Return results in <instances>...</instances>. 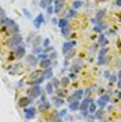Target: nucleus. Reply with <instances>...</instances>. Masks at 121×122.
I'll return each instance as SVG.
<instances>
[{"mask_svg":"<svg viewBox=\"0 0 121 122\" xmlns=\"http://www.w3.org/2000/svg\"><path fill=\"white\" fill-rule=\"evenodd\" d=\"M20 30H21L20 25L15 22L14 25H11L10 28H7V33H8V35H14V33H20Z\"/></svg>","mask_w":121,"mask_h":122,"instance_id":"4be33fe9","label":"nucleus"},{"mask_svg":"<svg viewBox=\"0 0 121 122\" xmlns=\"http://www.w3.org/2000/svg\"><path fill=\"white\" fill-rule=\"evenodd\" d=\"M45 22H46V20H45V17H43L42 13H39V14L32 20V24H33V28H35V29H39Z\"/></svg>","mask_w":121,"mask_h":122,"instance_id":"9d476101","label":"nucleus"},{"mask_svg":"<svg viewBox=\"0 0 121 122\" xmlns=\"http://www.w3.org/2000/svg\"><path fill=\"white\" fill-rule=\"evenodd\" d=\"M74 56H75V50H71V51H68V53L64 56V60H72Z\"/></svg>","mask_w":121,"mask_h":122,"instance_id":"a19ab883","label":"nucleus"},{"mask_svg":"<svg viewBox=\"0 0 121 122\" xmlns=\"http://www.w3.org/2000/svg\"><path fill=\"white\" fill-rule=\"evenodd\" d=\"M22 64L21 62H17L14 65H10V69H8V74L10 75H18V74H21L22 72Z\"/></svg>","mask_w":121,"mask_h":122,"instance_id":"9b49d317","label":"nucleus"},{"mask_svg":"<svg viewBox=\"0 0 121 122\" xmlns=\"http://www.w3.org/2000/svg\"><path fill=\"white\" fill-rule=\"evenodd\" d=\"M104 108H99L96 110V112H95V117H96V121H104L106 118H104Z\"/></svg>","mask_w":121,"mask_h":122,"instance_id":"412c9836","label":"nucleus"},{"mask_svg":"<svg viewBox=\"0 0 121 122\" xmlns=\"http://www.w3.org/2000/svg\"><path fill=\"white\" fill-rule=\"evenodd\" d=\"M35 36H36V33H35V32H31V33H29V36L27 38V45H31V43H32V40H33V38H35Z\"/></svg>","mask_w":121,"mask_h":122,"instance_id":"37998d69","label":"nucleus"},{"mask_svg":"<svg viewBox=\"0 0 121 122\" xmlns=\"http://www.w3.org/2000/svg\"><path fill=\"white\" fill-rule=\"evenodd\" d=\"M22 14L25 15V17H27L28 20H31V21L33 20V18H32V14H31V11H29V10H28L27 7H24V8H22Z\"/></svg>","mask_w":121,"mask_h":122,"instance_id":"e433bc0d","label":"nucleus"},{"mask_svg":"<svg viewBox=\"0 0 121 122\" xmlns=\"http://www.w3.org/2000/svg\"><path fill=\"white\" fill-rule=\"evenodd\" d=\"M82 6H85V3H83L82 0H74V3H72V8H75V10L81 8Z\"/></svg>","mask_w":121,"mask_h":122,"instance_id":"473e14b6","label":"nucleus"},{"mask_svg":"<svg viewBox=\"0 0 121 122\" xmlns=\"http://www.w3.org/2000/svg\"><path fill=\"white\" fill-rule=\"evenodd\" d=\"M114 6H117V7L121 8V0H116V1H114Z\"/></svg>","mask_w":121,"mask_h":122,"instance_id":"bf43d9fd","label":"nucleus"},{"mask_svg":"<svg viewBox=\"0 0 121 122\" xmlns=\"http://www.w3.org/2000/svg\"><path fill=\"white\" fill-rule=\"evenodd\" d=\"M114 93L117 94V99H118V101H121V90H116Z\"/></svg>","mask_w":121,"mask_h":122,"instance_id":"4d7b16f0","label":"nucleus"},{"mask_svg":"<svg viewBox=\"0 0 121 122\" xmlns=\"http://www.w3.org/2000/svg\"><path fill=\"white\" fill-rule=\"evenodd\" d=\"M110 58H111V57L104 56V57H102V58H96V62H98V65H106V64H109Z\"/></svg>","mask_w":121,"mask_h":122,"instance_id":"bb28decb","label":"nucleus"},{"mask_svg":"<svg viewBox=\"0 0 121 122\" xmlns=\"http://www.w3.org/2000/svg\"><path fill=\"white\" fill-rule=\"evenodd\" d=\"M77 117H72V115H67V118H66V121H75Z\"/></svg>","mask_w":121,"mask_h":122,"instance_id":"6e6d98bb","label":"nucleus"},{"mask_svg":"<svg viewBox=\"0 0 121 122\" xmlns=\"http://www.w3.org/2000/svg\"><path fill=\"white\" fill-rule=\"evenodd\" d=\"M67 87H63V86H60V87H56L54 89V94H57V96H60V97H66L67 96V90H66Z\"/></svg>","mask_w":121,"mask_h":122,"instance_id":"5701e85b","label":"nucleus"},{"mask_svg":"<svg viewBox=\"0 0 121 122\" xmlns=\"http://www.w3.org/2000/svg\"><path fill=\"white\" fill-rule=\"evenodd\" d=\"M22 110H24V118L27 121L33 119L36 117V114H38V108L33 106H28V107H25V108H22Z\"/></svg>","mask_w":121,"mask_h":122,"instance_id":"39448f33","label":"nucleus"},{"mask_svg":"<svg viewBox=\"0 0 121 122\" xmlns=\"http://www.w3.org/2000/svg\"><path fill=\"white\" fill-rule=\"evenodd\" d=\"M107 111H111V110H113V106H111V104H110V103H109V104H107Z\"/></svg>","mask_w":121,"mask_h":122,"instance_id":"0e129e2a","label":"nucleus"},{"mask_svg":"<svg viewBox=\"0 0 121 122\" xmlns=\"http://www.w3.org/2000/svg\"><path fill=\"white\" fill-rule=\"evenodd\" d=\"M104 15H106V10H104V8H102V10H99L98 13H96V15H95V20H96V24H98L99 21H102Z\"/></svg>","mask_w":121,"mask_h":122,"instance_id":"a878e982","label":"nucleus"},{"mask_svg":"<svg viewBox=\"0 0 121 122\" xmlns=\"http://www.w3.org/2000/svg\"><path fill=\"white\" fill-rule=\"evenodd\" d=\"M117 81H118V76L116 75V74H111V76H110V78H109V85L117 83Z\"/></svg>","mask_w":121,"mask_h":122,"instance_id":"4c0bfd02","label":"nucleus"},{"mask_svg":"<svg viewBox=\"0 0 121 122\" xmlns=\"http://www.w3.org/2000/svg\"><path fill=\"white\" fill-rule=\"evenodd\" d=\"M117 76H118V82H121V68L118 69V72H117Z\"/></svg>","mask_w":121,"mask_h":122,"instance_id":"e2e57ef3","label":"nucleus"},{"mask_svg":"<svg viewBox=\"0 0 121 122\" xmlns=\"http://www.w3.org/2000/svg\"><path fill=\"white\" fill-rule=\"evenodd\" d=\"M118 65L121 67V58H118Z\"/></svg>","mask_w":121,"mask_h":122,"instance_id":"69168bd1","label":"nucleus"},{"mask_svg":"<svg viewBox=\"0 0 121 122\" xmlns=\"http://www.w3.org/2000/svg\"><path fill=\"white\" fill-rule=\"evenodd\" d=\"M54 89H56V87L53 86V83H52L50 81H47V82H46V85H45L46 94H47V96H53V94H54Z\"/></svg>","mask_w":121,"mask_h":122,"instance_id":"a211bd4d","label":"nucleus"},{"mask_svg":"<svg viewBox=\"0 0 121 122\" xmlns=\"http://www.w3.org/2000/svg\"><path fill=\"white\" fill-rule=\"evenodd\" d=\"M110 76H111V72H110L109 69H104V72H103V78H104V79H109Z\"/></svg>","mask_w":121,"mask_h":122,"instance_id":"8fccbe9b","label":"nucleus"},{"mask_svg":"<svg viewBox=\"0 0 121 122\" xmlns=\"http://www.w3.org/2000/svg\"><path fill=\"white\" fill-rule=\"evenodd\" d=\"M43 90H45V89H42V85H32V86H29L25 92H27V94L31 96V97H33V99H39L40 94L43 93Z\"/></svg>","mask_w":121,"mask_h":122,"instance_id":"f03ea898","label":"nucleus"},{"mask_svg":"<svg viewBox=\"0 0 121 122\" xmlns=\"http://www.w3.org/2000/svg\"><path fill=\"white\" fill-rule=\"evenodd\" d=\"M49 58H52L53 61H56V58H57V51H56V50L50 51V53H49Z\"/></svg>","mask_w":121,"mask_h":122,"instance_id":"de8ad7c7","label":"nucleus"},{"mask_svg":"<svg viewBox=\"0 0 121 122\" xmlns=\"http://www.w3.org/2000/svg\"><path fill=\"white\" fill-rule=\"evenodd\" d=\"M42 40H43V38L40 36V35H36L35 38H33V40H32V47H36V46H42Z\"/></svg>","mask_w":121,"mask_h":122,"instance_id":"393cba45","label":"nucleus"},{"mask_svg":"<svg viewBox=\"0 0 121 122\" xmlns=\"http://www.w3.org/2000/svg\"><path fill=\"white\" fill-rule=\"evenodd\" d=\"M52 24H53V25H57V24H59V18L53 17V18H52Z\"/></svg>","mask_w":121,"mask_h":122,"instance_id":"13d9d810","label":"nucleus"},{"mask_svg":"<svg viewBox=\"0 0 121 122\" xmlns=\"http://www.w3.org/2000/svg\"><path fill=\"white\" fill-rule=\"evenodd\" d=\"M107 53H109V47H107V46H104V47H99V50H98V56H96V58H102V57H104V56H107Z\"/></svg>","mask_w":121,"mask_h":122,"instance_id":"b1692460","label":"nucleus"},{"mask_svg":"<svg viewBox=\"0 0 121 122\" xmlns=\"http://www.w3.org/2000/svg\"><path fill=\"white\" fill-rule=\"evenodd\" d=\"M50 82L53 83L54 87H60L61 85H60V78H56V76H53L52 79H50Z\"/></svg>","mask_w":121,"mask_h":122,"instance_id":"c9c22d12","label":"nucleus"},{"mask_svg":"<svg viewBox=\"0 0 121 122\" xmlns=\"http://www.w3.org/2000/svg\"><path fill=\"white\" fill-rule=\"evenodd\" d=\"M53 3H54V0H40V1H39V6L43 8V10H46L47 6H50V4H53Z\"/></svg>","mask_w":121,"mask_h":122,"instance_id":"c756f323","label":"nucleus"},{"mask_svg":"<svg viewBox=\"0 0 121 122\" xmlns=\"http://www.w3.org/2000/svg\"><path fill=\"white\" fill-rule=\"evenodd\" d=\"M33 97H31V96H22V97H20L18 99V106L21 107V108H25V107H28V106H32L33 104Z\"/></svg>","mask_w":121,"mask_h":122,"instance_id":"0eeeda50","label":"nucleus"},{"mask_svg":"<svg viewBox=\"0 0 121 122\" xmlns=\"http://www.w3.org/2000/svg\"><path fill=\"white\" fill-rule=\"evenodd\" d=\"M61 35L64 36L66 40H70V38L72 36V29H71V26L68 25V26H64V28H61Z\"/></svg>","mask_w":121,"mask_h":122,"instance_id":"dca6fc26","label":"nucleus"},{"mask_svg":"<svg viewBox=\"0 0 121 122\" xmlns=\"http://www.w3.org/2000/svg\"><path fill=\"white\" fill-rule=\"evenodd\" d=\"M96 110H98V104H96L95 101L91 103L89 107H88V112H89V114H95V112H96Z\"/></svg>","mask_w":121,"mask_h":122,"instance_id":"2f4dec72","label":"nucleus"},{"mask_svg":"<svg viewBox=\"0 0 121 122\" xmlns=\"http://www.w3.org/2000/svg\"><path fill=\"white\" fill-rule=\"evenodd\" d=\"M70 82H71V79H70V76H63V78H60V85L63 86V87H68L70 86Z\"/></svg>","mask_w":121,"mask_h":122,"instance_id":"cd10ccee","label":"nucleus"},{"mask_svg":"<svg viewBox=\"0 0 121 122\" xmlns=\"http://www.w3.org/2000/svg\"><path fill=\"white\" fill-rule=\"evenodd\" d=\"M83 93H85V96H91L92 94V87H86V89H83Z\"/></svg>","mask_w":121,"mask_h":122,"instance_id":"603ef678","label":"nucleus"},{"mask_svg":"<svg viewBox=\"0 0 121 122\" xmlns=\"http://www.w3.org/2000/svg\"><path fill=\"white\" fill-rule=\"evenodd\" d=\"M83 65H85V62H83L82 58H75V60L72 61V65L70 67V71H72V72H79L81 69L83 68Z\"/></svg>","mask_w":121,"mask_h":122,"instance_id":"6e6552de","label":"nucleus"},{"mask_svg":"<svg viewBox=\"0 0 121 122\" xmlns=\"http://www.w3.org/2000/svg\"><path fill=\"white\" fill-rule=\"evenodd\" d=\"M75 46H77V40H66L63 43V46H61V53H63V56H66L68 51L74 50Z\"/></svg>","mask_w":121,"mask_h":122,"instance_id":"423d86ee","label":"nucleus"},{"mask_svg":"<svg viewBox=\"0 0 121 122\" xmlns=\"http://www.w3.org/2000/svg\"><path fill=\"white\" fill-rule=\"evenodd\" d=\"M77 11H78V10H75V8H71V10L68 11L67 14H66V18H68V20H71V18H74V17L77 15Z\"/></svg>","mask_w":121,"mask_h":122,"instance_id":"f704fd0d","label":"nucleus"},{"mask_svg":"<svg viewBox=\"0 0 121 122\" xmlns=\"http://www.w3.org/2000/svg\"><path fill=\"white\" fill-rule=\"evenodd\" d=\"M52 108V101L47 100V101H43V103H39L38 106V112H46Z\"/></svg>","mask_w":121,"mask_h":122,"instance_id":"ddd939ff","label":"nucleus"},{"mask_svg":"<svg viewBox=\"0 0 121 122\" xmlns=\"http://www.w3.org/2000/svg\"><path fill=\"white\" fill-rule=\"evenodd\" d=\"M25 60H27V64H28L29 67H36V65H39L38 57L33 53H31L29 56H25Z\"/></svg>","mask_w":121,"mask_h":122,"instance_id":"f8f14e48","label":"nucleus"},{"mask_svg":"<svg viewBox=\"0 0 121 122\" xmlns=\"http://www.w3.org/2000/svg\"><path fill=\"white\" fill-rule=\"evenodd\" d=\"M89 50H91L92 53H93V51H96V50H99V43H95V45H92V47L89 49Z\"/></svg>","mask_w":121,"mask_h":122,"instance_id":"864d4df0","label":"nucleus"},{"mask_svg":"<svg viewBox=\"0 0 121 122\" xmlns=\"http://www.w3.org/2000/svg\"><path fill=\"white\" fill-rule=\"evenodd\" d=\"M45 81L46 79H45V76H43V74H42V75L38 76L36 79H29V81H28V85H29V86H32V85H42Z\"/></svg>","mask_w":121,"mask_h":122,"instance_id":"aec40b11","label":"nucleus"},{"mask_svg":"<svg viewBox=\"0 0 121 122\" xmlns=\"http://www.w3.org/2000/svg\"><path fill=\"white\" fill-rule=\"evenodd\" d=\"M50 46V39L49 38H45L43 40H42V47L45 49V47H49Z\"/></svg>","mask_w":121,"mask_h":122,"instance_id":"49530a36","label":"nucleus"},{"mask_svg":"<svg viewBox=\"0 0 121 122\" xmlns=\"http://www.w3.org/2000/svg\"><path fill=\"white\" fill-rule=\"evenodd\" d=\"M53 6H54V14H59L64 7V0H54Z\"/></svg>","mask_w":121,"mask_h":122,"instance_id":"f3484780","label":"nucleus"},{"mask_svg":"<svg viewBox=\"0 0 121 122\" xmlns=\"http://www.w3.org/2000/svg\"><path fill=\"white\" fill-rule=\"evenodd\" d=\"M13 51H14V57L15 60H21V58H25V56H27V45L25 43H21V45H18L15 49H13Z\"/></svg>","mask_w":121,"mask_h":122,"instance_id":"7ed1b4c3","label":"nucleus"},{"mask_svg":"<svg viewBox=\"0 0 121 122\" xmlns=\"http://www.w3.org/2000/svg\"><path fill=\"white\" fill-rule=\"evenodd\" d=\"M104 90H106V89H102V87H100V89H99V90H98L99 96H100V94H103V93H106V92H104Z\"/></svg>","mask_w":121,"mask_h":122,"instance_id":"680f3d73","label":"nucleus"},{"mask_svg":"<svg viewBox=\"0 0 121 122\" xmlns=\"http://www.w3.org/2000/svg\"><path fill=\"white\" fill-rule=\"evenodd\" d=\"M36 57H38V60L40 61V60H45V58H47V57H49V54L45 53V51H42V53H39Z\"/></svg>","mask_w":121,"mask_h":122,"instance_id":"a18cd8bd","label":"nucleus"},{"mask_svg":"<svg viewBox=\"0 0 121 122\" xmlns=\"http://www.w3.org/2000/svg\"><path fill=\"white\" fill-rule=\"evenodd\" d=\"M110 96H111L110 93H103V94H100V96H99L98 100H96L95 103L98 104L99 108H106L107 104L111 101V97H110Z\"/></svg>","mask_w":121,"mask_h":122,"instance_id":"20e7f679","label":"nucleus"},{"mask_svg":"<svg viewBox=\"0 0 121 122\" xmlns=\"http://www.w3.org/2000/svg\"><path fill=\"white\" fill-rule=\"evenodd\" d=\"M77 72H72V71H70V74H68V76H70V79L71 81H77Z\"/></svg>","mask_w":121,"mask_h":122,"instance_id":"09e8293b","label":"nucleus"},{"mask_svg":"<svg viewBox=\"0 0 121 122\" xmlns=\"http://www.w3.org/2000/svg\"><path fill=\"white\" fill-rule=\"evenodd\" d=\"M104 33H106V36H107V35H109V36H116V35H117V32H116V29H113V28H110V26H109V28L106 29V32H104Z\"/></svg>","mask_w":121,"mask_h":122,"instance_id":"ea45409f","label":"nucleus"},{"mask_svg":"<svg viewBox=\"0 0 121 122\" xmlns=\"http://www.w3.org/2000/svg\"><path fill=\"white\" fill-rule=\"evenodd\" d=\"M17 87H21V86H24V81H20V82H17V85H15Z\"/></svg>","mask_w":121,"mask_h":122,"instance_id":"052dcab7","label":"nucleus"},{"mask_svg":"<svg viewBox=\"0 0 121 122\" xmlns=\"http://www.w3.org/2000/svg\"><path fill=\"white\" fill-rule=\"evenodd\" d=\"M79 104H81V100H72L68 103V110L71 112H77V111H79Z\"/></svg>","mask_w":121,"mask_h":122,"instance_id":"4468645a","label":"nucleus"},{"mask_svg":"<svg viewBox=\"0 0 121 122\" xmlns=\"http://www.w3.org/2000/svg\"><path fill=\"white\" fill-rule=\"evenodd\" d=\"M4 17H6V11L0 7V20H1V18H4Z\"/></svg>","mask_w":121,"mask_h":122,"instance_id":"5fc2aeb1","label":"nucleus"},{"mask_svg":"<svg viewBox=\"0 0 121 122\" xmlns=\"http://www.w3.org/2000/svg\"><path fill=\"white\" fill-rule=\"evenodd\" d=\"M93 30L96 32V33H100V32H104L103 28L100 26V24H96V25H93Z\"/></svg>","mask_w":121,"mask_h":122,"instance_id":"c03bdc74","label":"nucleus"},{"mask_svg":"<svg viewBox=\"0 0 121 122\" xmlns=\"http://www.w3.org/2000/svg\"><path fill=\"white\" fill-rule=\"evenodd\" d=\"M53 50H54V47L52 45L49 46V47H45V49H43V51H45V53H47V54L50 53V51H53Z\"/></svg>","mask_w":121,"mask_h":122,"instance_id":"3c124183","label":"nucleus"},{"mask_svg":"<svg viewBox=\"0 0 121 122\" xmlns=\"http://www.w3.org/2000/svg\"><path fill=\"white\" fill-rule=\"evenodd\" d=\"M68 25H70V20H68V18H66V17H64V18H60V20H59V24H57V26H59V28H64V26H68Z\"/></svg>","mask_w":121,"mask_h":122,"instance_id":"c85d7f7f","label":"nucleus"},{"mask_svg":"<svg viewBox=\"0 0 121 122\" xmlns=\"http://www.w3.org/2000/svg\"><path fill=\"white\" fill-rule=\"evenodd\" d=\"M52 106H54V108H60V107L64 106V103H66V97H60V96H57V94H53L52 96Z\"/></svg>","mask_w":121,"mask_h":122,"instance_id":"1a4fd4ad","label":"nucleus"},{"mask_svg":"<svg viewBox=\"0 0 121 122\" xmlns=\"http://www.w3.org/2000/svg\"><path fill=\"white\" fill-rule=\"evenodd\" d=\"M43 51V47L42 46H36V47H32V53L35 54V56H38L39 53H42Z\"/></svg>","mask_w":121,"mask_h":122,"instance_id":"58836bf2","label":"nucleus"},{"mask_svg":"<svg viewBox=\"0 0 121 122\" xmlns=\"http://www.w3.org/2000/svg\"><path fill=\"white\" fill-rule=\"evenodd\" d=\"M52 65H53V60H52V58H49V57H47V58H45V60H40V61H39V67H40L42 69L47 68V67H52Z\"/></svg>","mask_w":121,"mask_h":122,"instance_id":"6ab92c4d","label":"nucleus"},{"mask_svg":"<svg viewBox=\"0 0 121 122\" xmlns=\"http://www.w3.org/2000/svg\"><path fill=\"white\" fill-rule=\"evenodd\" d=\"M42 74H43V76H45L46 81H50V79L54 76V74H53V65H52V67H47V68H43V69H42Z\"/></svg>","mask_w":121,"mask_h":122,"instance_id":"2eb2a0df","label":"nucleus"},{"mask_svg":"<svg viewBox=\"0 0 121 122\" xmlns=\"http://www.w3.org/2000/svg\"><path fill=\"white\" fill-rule=\"evenodd\" d=\"M68 111H70L68 108H63V110H60V111H57V114L60 115L61 118H63V121H64V119L67 118V115H68Z\"/></svg>","mask_w":121,"mask_h":122,"instance_id":"72a5a7b5","label":"nucleus"},{"mask_svg":"<svg viewBox=\"0 0 121 122\" xmlns=\"http://www.w3.org/2000/svg\"><path fill=\"white\" fill-rule=\"evenodd\" d=\"M46 13H47L49 15H54V6L53 4H50V6L46 7Z\"/></svg>","mask_w":121,"mask_h":122,"instance_id":"79ce46f5","label":"nucleus"},{"mask_svg":"<svg viewBox=\"0 0 121 122\" xmlns=\"http://www.w3.org/2000/svg\"><path fill=\"white\" fill-rule=\"evenodd\" d=\"M22 42H24V38L21 36V33H14V35H10V38L6 40V46L10 50H13L18 45H21Z\"/></svg>","mask_w":121,"mask_h":122,"instance_id":"f257e3e1","label":"nucleus"},{"mask_svg":"<svg viewBox=\"0 0 121 122\" xmlns=\"http://www.w3.org/2000/svg\"><path fill=\"white\" fill-rule=\"evenodd\" d=\"M42 75V68L40 69H36V71H32L29 74V79H36L38 76H40Z\"/></svg>","mask_w":121,"mask_h":122,"instance_id":"7c9ffc66","label":"nucleus"}]
</instances>
